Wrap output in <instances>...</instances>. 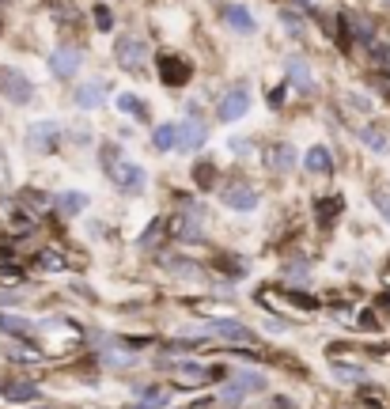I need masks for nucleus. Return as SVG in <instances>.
I'll list each match as a JSON object with an SVG mask.
<instances>
[{"instance_id": "obj_1", "label": "nucleus", "mask_w": 390, "mask_h": 409, "mask_svg": "<svg viewBox=\"0 0 390 409\" xmlns=\"http://www.w3.org/2000/svg\"><path fill=\"white\" fill-rule=\"evenodd\" d=\"M160 368L171 371L174 387H182V390H197V387L228 383V379H231V371L224 364H197L193 356H186V360H163L160 356Z\"/></svg>"}, {"instance_id": "obj_2", "label": "nucleus", "mask_w": 390, "mask_h": 409, "mask_svg": "<svg viewBox=\"0 0 390 409\" xmlns=\"http://www.w3.org/2000/svg\"><path fill=\"white\" fill-rule=\"evenodd\" d=\"M103 167H106V174H110V182L118 186L122 193H144V186H148V179H144V171L137 163H129V160H122L118 155V148H103Z\"/></svg>"}, {"instance_id": "obj_3", "label": "nucleus", "mask_w": 390, "mask_h": 409, "mask_svg": "<svg viewBox=\"0 0 390 409\" xmlns=\"http://www.w3.org/2000/svg\"><path fill=\"white\" fill-rule=\"evenodd\" d=\"M205 338H220V341H228V349H254L258 345V333L246 326V322H239V319H212L205 322Z\"/></svg>"}, {"instance_id": "obj_4", "label": "nucleus", "mask_w": 390, "mask_h": 409, "mask_svg": "<svg viewBox=\"0 0 390 409\" xmlns=\"http://www.w3.org/2000/svg\"><path fill=\"white\" fill-rule=\"evenodd\" d=\"M34 398H39L34 375H15V379H4V383H0V402H8V405H31Z\"/></svg>"}, {"instance_id": "obj_5", "label": "nucleus", "mask_w": 390, "mask_h": 409, "mask_svg": "<svg viewBox=\"0 0 390 409\" xmlns=\"http://www.w3.org/2000/svg\"><path fill=\"white\" fill-rule=\"evenodd\" d=\"M0 91H4V99L15 102V106H23V102L34 99V83L27 80L20 69H0Z\"/></svg>"}, {"instance_id": "obj_6", "label": "nucleus", "mask_w": 390, "mask_h": 409, "mask_svg": "<svg viewBox=\"0 0 390 409\" xmlns=\"http://www.w3.org/2000/svg\"><path fill=\"white\" fill-rule=\"evenodd\" d=\"M246 106H250V91H246V83H235V88H231L228 95L220 99L216 118H220V122H239V118L246 114Z\"/></svg>"}, {"instance_id": "obj_7", "label": "nucleus", "mask_w": 390, "mask_h": 409, "mask_svg": "<svg viewBox=\"0 0 390 409\" xmlns=\"http://www.w3.org/2000/svg\"><path fill=\"white\" fill-rule=\"evenodd\" d=\"M341 212H345V197H341V193H322V197H314V224L319 228H333Z\"/></svg>"}, {"instance_id": "obj_8", "label": "nucleus", "mask_w": 390, "mask_h": 409, "mask_svg": "<svg viewBox=\"0 0 390 409\" xmlns=\"http://www.w3.org/2000/svg\"><path fill=\"white\" fill-rule=\"evenodd\" d=\"M27 144H31V152H53V148L61 144V125L57 122H39L27 129Z\"/></svg>"}, {"instance_id": "obj_9", "label": "nucleus", "mask_w": 390, "mask_h": 409, "mask_svg": "<svg viewBox=\"0 0 390 409\" xmlns=\"http://www.w3.org/2000/svg\"><path fill=\"white\" fill-rule=\"evenodd\" d=\"M220 201L228 204V209H235V212H250L258 204V190L250 182H231L224 193H220Z\"/></svg>"}, {"instance_id": "obj_10", "label": "nucleus", "mask_w": 390, "mask_h": 409, "mask_svg": "<svg viewBox=\"0 0 390 409\" xmlns=\"http://www.w3.org/2000/svg\"><path fill=\"white\" fill-rule=\"evenodd\" d=\"M167 235L179 239V243H197V239H201L197 216H193V212H179V216H171V220H167Z\"/></svg>"}, {"instance_id": "obj_11", "label": "nucleus", "mask_w": 390, "mask_h": 409, "mask_svg": "<svg viewBox=\"0 0 390 409\" xmlns=\"http://www.w3.org/2000/svg\"><path fill=\"white\" fill-rule=\"evenodd\" d=\"M160 262H163L167 273H174L179 281H205V277H209V269H205V265H197V262H190V258L160 254Z\"/></svg>"}, {"instance_id": "obj_12", "label": "nucleus", "mask_w": 390, "mask_h": 409, "mask_svg": "<svg viewBox=\"0 0 390 409\" xmlns=\"http://www.w3.org/2000/svg\"><path fill=\"white\" fill-rule=\"evenodd\" d=\"M228 383L235 387L239 394H262V390L269 387V379H265L258 368H243V371H231V379H228Z\"/></svg>"}, {"instance_id": "obj_13", "label": "nucleus", "mask_w": 390, "mask_h": 409, "mask_svg": "<svg viewBox=\"0 0 390 409\" xmlns=\"http://www.w3.org/2000/svg\"><path fill=\"white\" fill-rule=\"evenodd\" d=\"M160 76H163L167 88H182V83L190 80V64L182 57H174V53H167V57H160Z\"/></svg>"}, {"instance_id": "obj_14", "label": "nucleus", "mask_w": 390, "mask_h": 409, "mask_svg": "<svg viewBox=\"0 0 390 409\" xmlns=\"http://www.w3.org/2000/svg\"><path fill=\"white\" fill-rule=\"evenodd\" d=\"M118 61H122L129 72H137V76H141V69H144V42L122 39V42H118Z\"/></svg>"}, {"instance_id": "obj_15", "label": "nucleus", "mask_w": 390, "mask_h": 409, "mask_svg": "<svg viewBox=\"0 0 390 409\" xmlns=\"http://www.w3.org/2000/svg\"><path fill=\"white\" fill-rule=\"evenodd\" d=\"M0 333H4V338H15V341H34V322L0 311Z\"/></svg>"}, {"instance_id": "obj_16", "label": "nucleus", "mask_w": 390, "mask_h": 409, "mask_svg": "<svg viewBox=\"0 0 390 409\" xmlns=\"http://www.w3.org/2000/svg\"><path fill=\"white\" fill-rule=\"evenodd\" d=\"M205 125L197 122V118H186V122L179 125V148H186V152H193V148L205 144Z\"/></svg>"}, {"instance_id": "obj_17", "label": "nucleus", "mask_w": 390, "mask_h": 409, "mask_svg": "<svg viewBox=\"0 0 390 409\" xmlns=\"http://www.w3.org/2000/svg\"><path fill=\"white\" fill-rule=\"evenodd\" d=\"M281 277H284V288H300V284H307L311 281V262L307 258H292V262H284L281 265Z\"/></svg>"}, {"instance_id": "obj_18", "label": "nucleus", "mask_w": 390, "mask_h": 409, "mask_svg": "<svg viewBox=\"0 0 390 409\" xmlns=\"http://www.w3.org/2000/svg\"><path fill=\"white\" fill-rule=\"evenodd\" d=\"M76 69H80V50H57L50 57V72H53V76H61V80L72 76Z\"/></svg>"}, {"instance_id": "obj_19", "label": "nucleus", "mask_w": 390, "mask_h": 409, "mask_svg": "<svg viewBox=\"0 0 390 409\" xmlns=\"http://www.w3.org/2000/svg\"><path fill=\"white\" fill-rule=\"evenodd\" d=\"M103 95H106V83H99V80L80 83V88H76V106L80 110H95L99 102H103Z\"/></svg>"}, {"instance_id": "obj_20", "label": "nucleus", "mask_w": 390, "mask_h": 409, "mask_svg": "<svg viewBox=\"0 0 390 409\" xmlns=\"http://www.w3.org/2000/svg\"><path fill=\"white\" fill-rule=\"evenodd\" d=\"M356 398H360V405L364 409H390V394L386 390H379L375 383H360Z\"/></svg>"}, {"instance_id": "obj_21", "label": "nucleus", "mask_w": 390, "mask_h": 409, "mask_svg": "<svg viewBox=\"0 0 390 409\" xmlns=\"http://www.w3.org/2000/svg\"><path fill=\"white\" fill-rule=\"evenodd\" d=\"M303 167H307L311 174H330V171H333V155H330V148L314 144L311 152H307V160H303Z\"/></svg>"}, {"instance_id": "obj_22", "label": "nucleus", "mask_w": 390, "mask_h": 409, "mask_svg": "<svg viewBox=\"0 0 390 409\" xmlns=\"http://www.w3.org/2000/svg\"><path fill=\"white\" fill-rule=\"evenodd\" d=\"M53 204H57V212H61V216H80V212L88 209V193L69 190V193H61V197L53 201Z\"/></svg>"}, {"instance_id": "obj_23", "label": "nucleus", "mask_w": 390, "mask_h": 409, "mask_svg": "<svg viewBox=\"0 0 390 409\" xmlns=\"http://www.w3.org/2000/svg\"><path fill=\"white\" fill-rule=\"evenodd\" d=\"M212 269H224L228 277H243L246 273V258H235L231 250H216V258H212Z\"/></svg>"}, {"instance_id": "obj_24", "label": "nucleus", "mask_w": 390, "mask_h": 409, "mask_svg": "<svg viewBox=\"0 0 390 409\" xmlns=\"http://www.w3.org/2000/svg\"><path fill=\"white\" fill-rule=\"evenodd\" d=\"M224 23H228V27H235L239 34H250V31H254V15H250L243 4H231V8H224Z\"/></svg>"}, {"instance_id": "obj_25", "label": "nucleus", "mask_w": 390, "mask_h": 409, "mask_svg": "<svg viewBox=\"0 0 390 409\" xmlns=\"http://www.w3.org/2000/svg\"><path fill=\"white\" fill-rule=\"evenodd\" d=\"M167 405H171V387H148L133 409H167Z\"/></svg>"}, {"instance_id": "obj_26", "label": "nucleus", "mask_w": 390, "mask_h": 409, "mask_svg": "<svg viewBox=\"0 0 390 409\" xmlns=\"http://www.w3.org/2000/svg\"><path fill=\"white\" fill-rule=\"evenodd\" d=\"M34 265H39L42 273H64V265H69V258H64L61 250L46 247V250H39V258H34Z\"/></svg>"}, {"instance_id": "obj_27", "label": "nucleus", "mask_w": 390, "mask_h": 409, "mask_svg": "<svg viewBox=\"0 0 390 409\" xmlns=\"http://www.w3.org/2000/svg\"><path fill=\"white\" fill-rule=\"evenodd\" d=\"M4 356L15 360V364H39V360H42V349H34L31 341H20V345H8Z\"/></svg>"}, {"instance_id": "obj_28", "label": "nucleus", "mask_w": 390, "mask_h": 409, "mask_svg": "<svg viewBox=\"0 0 390 409\" xmlns=\"http://www.w3.org/2000/svg\"><path fill=\"white\" fill-rule=\"evenodd\" d=\"M23 281H27V273H23V265L15 262V254L12 258H0V284L15 288V284H23Z\"/></svg>"}, {"instance_id": "obj_29", "label": "nucleus", "mask_w": 390, "mask_h": 409, "mask_svg": "<svg viewBox=\"0 0 390 409\" xmlns=\"http://www.w3.org/2000/svg\"><path fill=\"white\" fill-rule=\"evenodd\" d=\"M193 186L209 193L212 186H216V163H212V160H197V163H193Z\"/></svg>"}, {"instance_id": "obj_30", "label": "nucleus", "mask_w": 390, "mask_h": 409, "mask_svg": "<svg viewBox=\"0 0 390 409\" xmlns=\"http://www.w3.org/2000/svg\"><path fill=\"white\" fill-rule=\"evenodd\" d=\"M269 160H273L277 171H292V167L300 163V152H295L292 144H273V155H269Z\"/></svg>"}, {"instance_id": "obj_31", "label": "nucleus", "mask_w": 390, "mask_h": 409, "mask_svg": "<svg viewBox=\"0 0 390 409\" xmlns=\"http://www.w3.org/2000/svg\"><path fill=\"white\" fill-rule=\"evenodd\" d=\"M152 141H155V148H160V152H167V148H179V125H171V122L155 125Z\"/></svg>"}, {"instance_id": "obj_32", "label": "nucleus", "mask_w": 390, "mask_h": 409, "mask_svg": "<svg viewBox=\"0 0 390 409\" xmlns=\"http://www.w3.org/2000/svg\"><path fill=\"white\" fill-rule=\"evenodd\" d=\"M288 72H292V83H295V88H303V91H311V88H314V80H311V69H307V61L292 57V61H288Z\"/></svg>"}, {"instance_id": "obj_33", "label": "nucleus", "mask_w": 390, "mask_h": 409, "mask_svg": "<svg viewBox=\"0 0 390 409\" xmlns=\"http://www.w3.org/2000/svg\"><path fill=\"white\" fill-rule=\"evenodd\" d=\"M163 239H171L167 235V220H152V228L141 235V250H152V247H160Z\"/></svg>"}, {"instance_id": "obj_34", "label": "nucleus", "mask_w": 390, "mask_h": 409, "mask_svg": "<svg viewBox=\"0 0 390 409\" xmlns=\"http://www.w3.org/2000/svg\"><path fill=\"white\" fill-rule=\"evenodd\" d=\"M360 141H364L371 152H386V148H390V141L383 137V129H375V125H364V129H360Z\"/></svg>"}, {"instance_id": "obj_35", "label": "nucleus", "mask_w": 390, "mask_h": 409, "mask_svg": "<svg viewBox=\"0 0 390 409\" xmlns=\"http://www.w3.org/2000/svg\"><path fill=\"white\" fill-rule=\"evenodd\" d=\"M356 326L368 330V333H379V330H383V322H379V311H375V307H364V311H360Z\"/></svg>"}, {"instance_id": "obj_36", "label": "nucleus", "mask_w": 390, "mask_h": 409, "mask_svg": "<svg viewBox=\"0 0 390 409\" xmlns=\"http://www.w3.org/2000/svg\"><path fill=\"white\" fill-rule=\"evenodd\" d=\"M118 110H122V114H133V118H144V106L137 95H118Z\"/></svg>"}, {"instance_id": "obj_37", "label": "nucleus", "mask_w": 390, "mask_h": 409, "mask_svg": "<svg viewBox=\"0 0 390 409\" xmlns=\"http://www.w3.org/2000/svg\"><path fill=\"white\" fill-rule=\"evenodd\" d=\"M23 204L39 212V209H50V197H46V193H39V190H27V193H23Z\"/></svg>"}, {"instance_id": "obj_38", "label": "nucleus", "mask_w": 390, "mask_h": 409, "mask_svg": "<svg viewBox=\"0 0 390 409\" xmlns=\"http://www.w3.org/2000/svg\"><path fill=\"white\" fill-rule=\"evenodd\" d=\"M371 201H375V209L383 212V220H386V224H390V193L375 190V193H371Z\"/></svg>"}, {"instance_id": "obj_39", "label": "nucleus", "mask_w": 390, "mask_h": 409, "mask_svg": "<svg viewBox=\"0 0 390 409\" xmlns=\"http://www.w3.org/2000/svg\"><path fill=\"white\" fill-rule=\"evenodd\" d=\"M20 303H23L20 292H8V288H0V311H4V307H20Z\"/></svg>"}, {"instance_id": "obj_40", "label": "nucleus", "mask_w": 390, "mask_h": 409, "mask_svg": "<svg viewBox=\"0 0 390 409\" xmlns=\"http://www.w3.org/2000/svg\"><path fill=\"white\" fill-rule=\"evenodd\" d=\"M95 27H99V31H110V27H114V20H110V8H95Z\"/></svg>"}, {"instance_id": "obj_41", "label": "nucleus", "mask_w": 390, "mask_h": 409, "mask_svg": "<svg viewBox=\"0 0 390 409\" xmlns=\"http://www.w3.org/2000/svg\"><path fill=\"white\" fill-rule=\"evenodd\" d=\"M269 409H300V405H295L288 394H273V398H269Z\"/></svg>"}, {"instance_id": "obj_42", "label": "nucleus", "mask_w": 390, "mask_h": 409, "mask_svg": "<svg viewBox=\"0 0 390 409\" xmlns=\"http://www.w3.org/2000/svg\"><path fill=\"white\" fill-rule=\"evenodd\" d=\"M265 330H269V333H284L288 322H284V319H265Z\"/></svg>"}, {"instance_id": "obj_43", "label": "nucleus", "mask_w": 390, "mask_h": 409, "mask_svg": "<svg viewBox=\"0 0 390 409\" xmlns=\"http://www.w3.org/2000/svg\"><path fill=\"white\" fill-rule=\"evenodd\" d=\"M375 311H386V314H390V288L375 296Z\"/></svg>"}, {"instance_id": "obj_44", "label": "nucleus", "mask_w": 390, "mask_h": 409, "mask_svg": "<svg viewBox=\"0 0 390 409\" xmlns=\"http://www.w3.org/2000/svg\"><path fill=\"white\" fill-rule=\"evenodd\" d=\"M34 409H53V405H34Z\"/></svg>"}]
</instances>
